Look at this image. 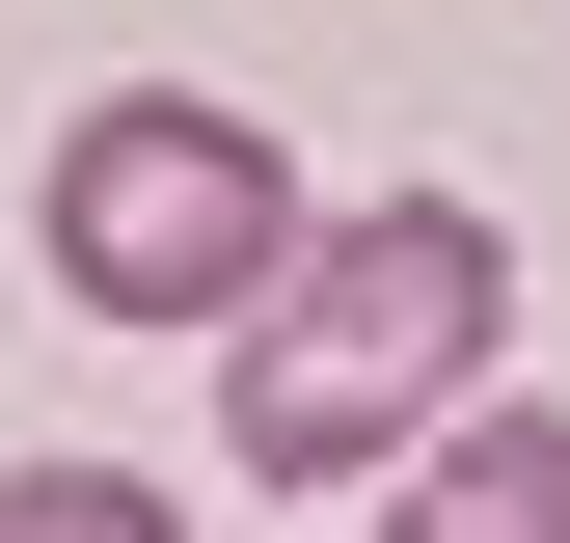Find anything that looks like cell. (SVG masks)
Masks as SVG:
<instances>
[{
    "label": "cell",
    "instance_id": "1",
    "mask_svg": "<svg viewBox=\"0 0 570 543\" xmlns=\"http://www.w3.org/2000/svg\"><path fill=\"white\" fill-rule=\"evenodd\" d=\"M489 354H517V218L489 190H353L218 326V462L245 490H381V462H435L489 407Z\"/></svg>",
    "mask_w": 570,
    "mask_h": 543
},
{
    "label": "cell",
    "instance_id": "2",
    "mask_svg": "<svg viewBox=\"0 0 570 543\" xmlns=\"http://www.w3.org/2000/svg\"><path fill=\"white\" fill-rule=\"evenodd\" d=\"M28 245H55L82 326H245L272 272H299V164H272V109H218V82H109V109H55Z\"/></svg>",
    "mask_w": 570,
    "mask_h": 543
},
{
    "label": "cell",
    "instance_id": "3",
    "mask_svg": "<svg viewBox=\"0 0 570 543\" xmlns=\"http://www.w3.org/2000/svg\"><path fill=\"white\" fill-rule=\"evenodd\" d=\"M381 543H570V407H462L381 490Z\"/></svg>",
    "mask_w": 570,
    "mask_h": 543
},
{
    "label": "cell",
    "instance_id": "4",
    "mask_svg": "<svg viewBox=\"0 0 570 543\" xmlns=\"http://www.w3.org/2000/svg\"><path fill=\"white\" fill-rule=\"evenodd\" d=\"M0 543H190V490H136V462H0Z\"/></svg>",
    "mask_w": 570,
    "mask_h": 543
}]
</instances>
